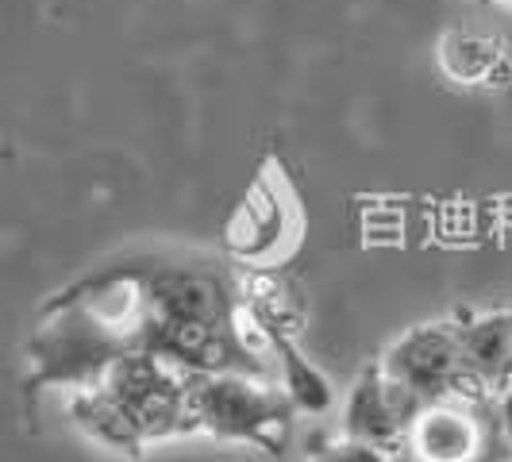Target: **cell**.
I'll use <instances>...</instances> for the list:
<instances>
[{"instance_id": "6da1fadb", "label": "cell", "mask_w": 512, "mask_h": 462, "mask_svg": "<svg viewBox=\"0 0 512 462\" xmlns=\"http://www.w3.org/2000/svg\"><path fill=\"white\" fill-rule=\"evenodd\" d=\"M185 405H189V424L205 428L220 439H247L258 447H274V439L282 443V432L289 424L293 401L255 382L243 370H201L189 374L185 385Z\"/></svg>"}, {"instance_id": "7a4b0ae2", "label": "cell", "mask_w": 512, "mask_h": 462, "mask_svg": "<svg viewBox=\"0 0 512 462\" xmlns=\"http://www.w3.org/2000/svg\"><path fill=\"white\" fill-rule=\"evenodd\" d=\"M497 397H447L416 412L401 439V462H509Z\"/></svg>"}, {"instance_id": "3957f363", "label": "cell", "mask_w": 512, "mask_h": 462, "mask_svg": "<svg viewBox=\"0 0 512 462\" xmlns=\"http://www.w3.org/2000/svg\"><path fill=\"white\" fill-rule=\"evenodd\" d=\"M382 370L401 385H409L424 405L447 401V397H474L466 385V366H462V347L455 328H416V332H409L401 343L389 347Z\"/></svg>"}, {"instance_id": "277c9868", "label": "cell", "mask_w": 512, "mask_h": 462, "mask_svg": "<svg viewBox=\"0 0 512 462\" xmlns=\"http://www.w3.org/2000/svg\"><path fill=\"white\" fill-rule=\"evenodd\" d=\"M420 409H424V401L409 385L389 378L385 370H370V374H362L359 385L347 397L343 432L351 439H366V443H378L389 451V447H401V439H405Z\"/></svg>"}, {"instance_id": "5b68a950", "label": "cell", "mask_w": 512, "mask_h": 462, "mask_svg": "<svg viewBox=\"0 0 512 462\" xmlns=\"http://www.w3.org/2000/svg\"><path fill=\"white\" fill-rule=\"evenodd\" d=\"M462 366L474 397H501L512 385V312H486L459 324Z\"/></svg>"}, {"instance_id": "8992f818", "label": "cell", "mask_w": 512, "mask_h": 462, "mask_svg": "<svg viewBox=\"0 0 512 462\" xmlns=\"http://www.w3.org/2000/svg\"><path fill=\"white\" fill-rule=\"evenodd\" d=\"M266 332H270V343H274L278 362H282V385H285V397L293 401V409H301V412L328 409V405H332V389H328V382L301 359V351H297L285 335L274 332V324H266Z\"/></svg>"}, {"instance_id": "52a82bcc", "label": "cell", "mask_w": 512, "mask_h": 462, "mask_svg": "<svg viewBox=\"0 0 512 462\" xmlns=\"http://www.w3.org/2000/svg\"><path fill=\"white\" fill-rule=\"evenodd\" d=\"M258 201L262 197L255 193L231 224V247L239 255H270L282 239V205L274 197H266V205H258Z\"/></svg>"}, {"instance_id": "ba28073f", "label": "cell", "mask_w": 512, "mask_h": 462, "mask_svg": "<svg viewBox=\"0 0 512 462\" xmlns=\"http://www.w3.org/2000/svg\"><path fill=\"white\" fill-rule=\"evenodd\" d=\"M447 54H459V62H447V66L466 81L486 77L497 62V47L482 43V39H447Z\"/></svg>"}, {"instance_id": "9c48e42d", "label": "cell", "mask_w": 512, "mask_h": 462, "mask_svg": "<svg viewBox=\"0 0 512 462\" xmlns=\"http://www.w3.org/2000/svg\"><path fill=\"white\" fill-rule=\"evenodd\" d=\"M316 462H389V451L378 447V443H366V439L343 436L339 443L324 447Z\"/></svg>"}, {"instance_id": "30bf717a", "label": "cell", "mask_w": 512, "mask_h": 462, "mask_svg": "<svg viewBox=\"0 0 512 462\" xmlns=\"http://www.w3.org/2000/svg\"><path fill=\"white\" fill-rule=\"evenodd\" d=\"M497 412H501V424H505V436L512 443V385L497 397Z\"/></svg>"}]
</instances>
